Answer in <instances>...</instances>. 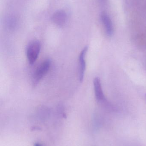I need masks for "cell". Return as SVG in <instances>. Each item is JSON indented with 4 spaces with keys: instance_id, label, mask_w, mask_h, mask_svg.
Instances as JSON below:
<instances>
[{
    "instance_id": "obj_8",
    "label": "cell",
    "mask_w": 146,
    "mask_h": 146,
    "mask_svg": "<svg viewBox=\"0 0 146 146\" xmlns=\"http://www.w3.org/2000/svg\"><path fill=\"white\" fill-rule=\"evenodd\" d=\"M145 98H146V94L145 95Z\"/></svg>"
},
{
    "instance_id": "obj_2",
    "label": "cell",
    "mask_w": 146,
    "mask_h": 146,
    "mask_svg": "<svg viewBox=\"0 0 146 146\" xmlns=\"http://www.w3.org/2000/svg\"><path fill=\"white\" fill-rule=\"evenodd\" d=\"M51 65L50 60L47 59L38 66L33 73V80L34 82L37 83L43 78L49 70Z\"/></svg>"
},
{
    "instance_id": "obj_5",
    "label": "cell",
    "mask_w": 146,
    "mask_h": 146,
    "mask_svg": "<svg viewBox=\"0 0 146 146\" xmlns=\"http://www.w3.org/2000/svg\"><path fill=\"white\" fill-rule=\"evenodd\" d=\"M101 21L104 27L106 34L109 36H111L114 33L112 21L109 15L106 13H103L101 16Z\"/></svg>"
},
{
    "instance_id": "obj_1",
    "label": "cell",
    "mask_w": 146,
    "mask_h": 146,
    "mask_svg": "<svg viewBox=\"0 0 146 146\" xmlns=\"http://www.w3.org/2000/svg\"><path fill=\"white\" fill-rule=\"evenodd\" d=\"M41 43L38 40L31 41L27 45L26 49V56L29 64H34L40 53Z\"/></svg>"
},
{
    "instance_id": "obj_4",
    "label": "cell",
    "mask_w": 146,
    "mask_h": 146,
    "mask_svg": "<svg viewBox=\"0 0 146 146\" xmlns=\"http://www.w3.org/2000/svg\"><path fill=\"white\" fill-rule=\"evenodd\" d=\"M93 86L96 99L99 102L105 100V97L102 89L101 81L99 77H96L93 80Z\"/></svg>"
},
{
    "instance_id": "obj_3",
    "label": "cell",
    "mask_w": 146,
    "mask_h": 146,
    "mask_svg": "<svg viewBox=\"0 0 146 146\" xmlns=\"http://www.w3.org/2000/svg\"><path fill=\"white\" fill-rule=\"evenodd\" d=\"M88 50V46H85L82 50L79 56V80L81 82H83L85 77V72L86 68L85 57Z\"/></svg>"
},
{
    "instance_id": "obj_6",
    "label": "cell",
    "mask_w": 146,
    "mask_h": 146,
    "mask_svg": "<svg viewBox=\"0 0 146 146\" xmlns=\"http://www.w3.org/2000/svg\"><path fill=\"white\" fill-rule=\"evenodd\" d=\"M52 19L56 25L60 27L63 26L67 20V15L66 12L60 10L54 13L52 16Z\"/></svg>"
},
{
    "instance_id": "obj_7",
    "label": "cell",
    "mask_w": 146,
    "mask_h": 146,
    "mask_svg": "<svg viewBox=\"0 0 146 146\" xmlns=\"http://www.w3.org/2000/svg\"><path fill=\"white\" fill-rule=\"evenodd\" d=\"M34 146H43L42 145H40V144H39V143H36L34 145Z\"/></svg>"
}]
</instances>
